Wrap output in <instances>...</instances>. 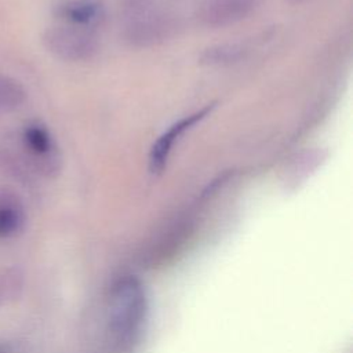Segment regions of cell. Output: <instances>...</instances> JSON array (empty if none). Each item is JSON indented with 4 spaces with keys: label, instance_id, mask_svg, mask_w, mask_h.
<instances>
[{
    "label": "cell",
    "instance_id": "10",
    "mask_svg": "<svg viewBox=\"0 0 353 353\" xmlns=\"http://www.w3.org/2000/svg\"><path fill=\"white\" fill-rule=\"evenodd\" d=\"M26 92L14 79L0 76V112L12 110L23 103Z\"/></svg>",
    "mask_w": 353,
    "mask_h": 353
},
{
    "label": "cell",
    "instance_id": "4",
    "mask_svg": "<svg viewBox=\"0 0 353 353\" xmlns=\"http://www.w3.org/2000/svg\"><path fill=\"white\" fill-rule=\"evenodd\" d=\"M214 103H208L204 108L193 112L192 114L185 116L183 119L175 121L167 131H164L157 141L153 143L150 153H149V170L153 174H159L164 170L167 160L170 157V153L175 145V142L179 141V138L192 127H194L197 123H200L203 119H205L214 109Z\"/></svg>",
    "mask_w": 353,
    "mask_h": 353
},
{
    "label": "cell",
    "instance_id": "9",
    "mask_svg": "<svg viewBox=\"0 0 353 353\" xmlns=\"http://www.w3.org/2000/svg\"><path fill=\"white\" fill-rule=\"evenodd\" d=\"M23 208L19 199L7 189L0 190V239L14 236L23 225Z\"/></svg>",
    "mask_w": 353,
    "mask_h": 353
},
{
    "label": "cell",
    "instance_id": "1",
    "mask_svg": "<svg viewBox=\"0 0 353 353\" xmlns=\"http://www.w3.org/2000/svg\"><path fill=\"white\" fill-rule=\"evenodd\" d=\"M146 313V296L134 277L120 279L106 301V332L116 349H127L138 336Z\"/></svg>",
    "mask_w": 353,
    "mask_h": 353
},
{
    "label": "cell",
    "instance_id": "5",
    "mask_svg": "<svg viewBox=\"0 0 353 353\" xmlns=\"http://www.w3.org/2000/svg\"><path fill=\"white\" fill-rule=\"evenodd\" d=\"M259 0H210L197 10V21L207 28L218 29L234 25L247 18Z\"/></svg>",
    "mask_w": 353,
    "mask_h": 353
},
{
    "label": "cell",
    "instance_id": "3",
    "mask_svg": "<svg viewBox=\"0 0 353 353\" xmlns=\"http://www.w3.org/2000/svg\"><path fill=\"white\" fill-rule=\"evenodd\" d=\"M41 40L47 51L68 62L90 61L99 51V41L94 30L66 23L46 29Z\"/></svg>",
    "mask_w": 353,
    "mask_h": 353
},
{
    "label": "cell",
    "instance_id": "7",
    "mask_svg": "<svg viewBox=\"0 0 353 353\" xmlns=\"http://www.w3.org/2000/svg\"><path fill=\"white\" fill-rule=\"evenodd\" d=\"M54 14L66 25L92 30L105 19V6L101 0H63Z\"/></svg>",
    "mask_w": 353,
    "mask_h": 353
},
{
    "label": "cell",
    "instance_id": "8",
    "mask_svg": "<svg viewBox=\"0 0 353 353\" xmlns=\"http://www.w3.org/2000/svg\"><path fill=\"white\" fill-rule=\"evenodd\" d=\"M248 55V50L239 43H222L207 47L200 54V63L210 68H226L233 66L244 61Z\"/></svg>",
    "mask_w": 353,
    "mask_h": 353
},
{
    "label": "cell",
    "instance_id": "6",
    "mask_svg": "<svg viewBox=\"0 0 353 353\" xmlns=\"http://www.w3.org/2000/svg\"><path fill=\"white\" fill-rule=\"evenodd\" d=\"M25 148L33 157L37 170L51 175L59 170V157L50 131L41 124H29L23 130Z\"/></svg>",
    "mask_w": 353,
    "mask_h": 353
},
{
    "label": "cell",
    "instance_id": "11",
    "mask_svg": "<svg viewBox=\"0 0 353 353\" xmlns=\"http://www.w3.org/2000/svg\"><path fill=\"white\" fill-rule=\"evenodd\" d=\"M0 353H11L7 347H4V346H0Z\"/></svg>",
    "mask_w": 353,
    "mask_h": 353
},
{
    "label": "cell",
    "instance_id": "2",
    "mask_svg": "<svg viewBox=\"0 0 353 353\" xmlns=\"http://www.w3.org/2000/svg\"><path fill=\"white\" fill-rule=\"evenodd\" d=\"M172 0L131 19H125L123 37L135 48L154 47L174 37L181 28V17Z\"/></svg>",
    "mask_w": 353,
    "mask_h": 353
}]
</instances>
